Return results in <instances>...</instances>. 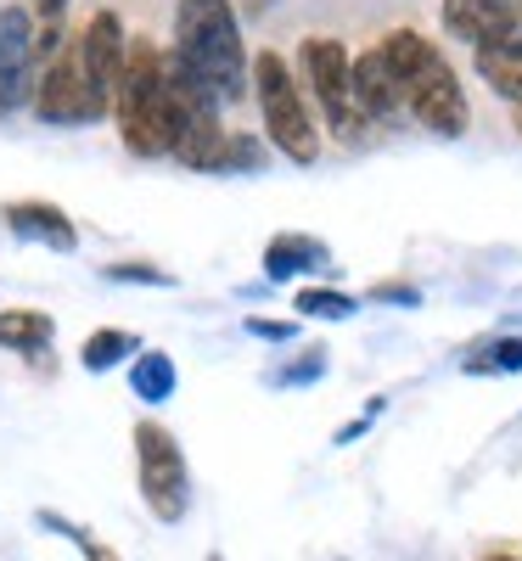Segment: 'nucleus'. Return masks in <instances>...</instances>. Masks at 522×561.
Here are the masks:
<instances>
[{
    "label": "nucleus",
    "instance_id": "f257e3e1",
    "mask_svg": "<svg viewBox=\"0 0 522 561\" xmlns=\"http://www.w3.org/2000/svg\"><path fill=\"white\" fill-rule=\"evenodd\" d=\"M113 118H118L124 152H135V158H174L185 113H180L174 79H169V51L158 39H147V34L129 39V62H124V79H118Z\"/></svg>",
    "mask_w": 522,
    "mask_h": 561
},
{
    "label": "nucleus",
    "instance_id": "f03ea898",
    "mask_svg": "<svg viewBox=\"0 0 522 561\" xmlns=\"http://www.w3.org/2000/svg\"><path fill=\"white\" fill-rule=\"evenodd\" d=\"M169 51L185 62L197 84H208L219 102H242L253 84V57L242 45L230 0H174V45Z\"/></svg>",
    "mask_w": 522,
    "mask_h": 561
},
{
    "label": "nucleus",
    "instance_id": "7ed1b4c3",
    "mask_svg": "<svg viewBox=\"0 0 522 561\" xmlns=\"http://www.w3.org/2000/svg\"><path fill=\"white\" fill-rule=\"evenodd\" d=\"M253 96H259V113H264V140L287 163L309 169L320 158V129H315V113L304 102V84H298L293 62L281 51L253 57Z\"/></svg>",
    "mask_w": 522,
    "mask_h": 561
},
{
    "label": "nucleus",
    "instance_id": "20e7f679",
    "mask_svg": "<svg viewBox=\"0 0 522 561\" xmlns=\"http://www.w3.org/2000/svg\"><path fill=\"white\" fill-rule=\"evenodd\" d=\"M298 84L315 96L326 129H338L343 140H360L365 135V113L354 102V51L343 39H331V34H309L298 45Z\"/></svg>",
    "mask_w": 522,
    "mask_h": 561
},
{
    "label": "nucleus",
    "instance_id": "39448f33",
    "mask_svg": "<svg viewBox=\"0 0 522 561\" xmlns=\"http://www.w3.org/2000/svg\"><path fill=\"white\" fill-rule=\"evenodd\" d=\"M135 472H140V500L158 523H180L192 505V478H185L180 438L163 421H140L135 427Z\"/></svg>",
    "mask_w": 522,
    "mask_h": 561
},
{
    "label": "nucleus",
    "instance_id": "423d86ee",
    "mask_svg": "<svg viewBox=\"0 0 522 561\" xmlns=\"http://www.w3.org/2000/svg\"><path fill=\"white\" fill-rule=\"evenodd\" d=\"M405 113H410L421 129L444 135V140H461V135L472 129V102H466L461 73L450 68L444 51H433L416 73H405Z\"/></svg>",
    "mask_w": 522,
    "mask_h": 561
},
{
    "label": "nucleus",
    "instance_id": "0eeeda50",
    "mask_svg": "<svg viewBox=\"0 0 522 561\" xmlns=\"http://www.w3.org/2000/svg\"><path fill=\"white\" fill-rule=\"evenodd\" d=\"M34 39H39V18L29 12V0L0 7V118L34 107V90H39Z\"/></svg>",
    "mask_w": 522,
    "mask_h": 561
},
{
    "label": "nucleus",
    "instance_id": "6e6552de",
    "mask_svg": "<svg viewBox=\"0 0 522 561\" xmlns=\"http://www.w3.org/2000/svg\"><path fill=\"white\" fill-rule=\"evenodd\" d=\"M34 118L52 124V129H73V124H97L107 118V107L97 102V90H90L84 68H79V51L68 45V51L39 68V90H34Z\"/></svg>",
    "mask_w": 522,
    "mask_h": 561
},
{
    "label": "nucleus",
    "instance_id": "1a4fd4ad",
    "mask_svg": "<svg viewBox=\"0 0 522 561\" xmlns=\"http://www.w3.org/2000/svg\"><path fill=\"white\" fill-rule=\"evenodd\" d=\"M73 51H79V68L97 90V102L113 113L118 102V79H124V62H129V34L118 23V12H97L79 34H73Z\"/></svg>",
    "mask_w": 522,
    "mask_h": 561
},
{
    "label": "nucleus",
    "instance_id": "9d476101",
    "mask_svg": "<svg viewBox=\"0 0 522 561\" xmlns=\"http://www.w3.org/2000/svg\"><path fill=\"white\" fill-rule=\"evenodd\" d=\"M439 18H444L450 39H466L472 51L522 34V7H517V0H444Z\"/></svg>",
    "mask_w": 522,
    "mask_h": 561
},
{
    "label": "nucleus",
    "instance_id": "9b49d317",
    "mask_svg": "<svg viewBox=\"0 0 522 561\" xmlns=\"http://www.w3.org/2000/svg\"><path fill=\"white\" fill-rule=\"evenodd\" d=\"M0 219H7L12 237H23V242H45L52 253H73V248H79V230H73L68 208L45 203V197H18V203L0 208Z\"/></svg>",
    "mask_w": 522,
    "mask_h": 561
},
{
    "label": "nucleus",
    "instance_id": "f8f14e48",
    "mask_svg": "<svg viewBox=\"0 0 522 561\" xmlns=\"http://www.w3.org/2000/svg\"><path fill=\"white\" fill-rule=\"evenodd\" d=\"M354 102L371 124H388L405 113V84L394 79L388 57H383V45H371V51L354 57Z\"/></svg>",
    "mask_w": 522,
    "mask_h": 561
},
{
    "label": "nucleus",
    "instance_id": "ddd939ff",
    "mask_svg": "<svg viewBox=\"0 0 522 561\" xmlns=\"http://www.w3.org/2000/svg\"><path fill=\"white\" fill-rule=\"evenodd\" d=\"M472 68H478V79L495 90L500 102L522 107V34L500 39V45H484V51H472Z\"/></svg>",
    "mask_w": 522,
    "mask_h": 561
},
{
    "label": "nucleus",
    "instance_id": "4468645a",
    "mask_svg": "<svg viewBox=\"0 0 522 561\" xmlns=\"http://www.w3.org/2000/svg\"><path fill=\"white\" fill-rule=\"evenodd\" d=\"M326 242L315 237H298V230H281V237H270L264 248V275L270 280H287V275H304V270H326Z\"/></svg>",
    "mask_w": 522,
    "mask_h": 561
},
{
    "label": "nucleus",
    "instance_id": "2eb2a0df",
    "mask_svg": "<svg viewBox=\"0 0 522 561\" xmlns=\"http://www.w3.org/2000/svg\"><path fill=\"white\" fill-rule=\"evenodd\" d=\"M57 337V320L45 309H0V348L7 354H39L52 348Z\"/></svg>",
    "mask_w": 522,
    "mask_h": 561
},
{
    "label": "nucleus",
    "instance_id": "dca6fc26",
    "mask_svg": "<svg viewBox=\"0 0 522 561\" xmlns=\"http://www.w3.org/2000/svg\"><path fill=\"white\" fill-rule=\"evenodd\" d=\"M174 388H180V370H174V359H169L163 348H140V354L129 359V393H135V399L169 404Z\"/></svg>",
    "mask_w": 522,
    "mask_h": 561
},
{
    "label": "nucleus",
    "instance_id": "f3484780",
    "mask_svg": "<svg viewBox=\"0 0 522 561\" xmlns=\"http://www.w3.org/2000/svg\"><path fill=\"white\" fill-rule=\"evenodd\" d=\"M135 354H140L135 332H118V325H102V332H90V337H84V348H79V365H84V370H113L118 359H135Z\"/></svg>",
    "mask_w": 522,
    "mask_h": 561
},
{
    "label": "nucleus",
    "instance_id": "a211bd4d",
    "mask_svg": "<svg viewBox=\"0 0 522 561\" xmlns=\"http://www.w3.org/2000/svg\"><path fill=\"white\" fill-rule=\"evenodd\" d=\"M264 163H270V140H259V135H242V129H230L219 174H253V169H264Z\"/></svg>",
    "mask_w": 522,
    "mask_h": 561
},
{
    "label": "nucleus",
    "instance_id": "6ab92c4d",
    "mask_svg": "<svg viewBox=\"0 0 522 561\" xmlns=\"http://www.w3.org/2000/svg\"><path fill=\"white\" fill-rule=\"evenodd\" d=\"M293 309H298L304 320H349L360 304H354L349 293H338V287H304Z\"/></svg>",
    "mask_w": 522,
    "mask_h": 561
},
{
    "label": "nucleus",
    "instance_id": "aec40b11",
    "mask_svg": "<svg viewBox=\"0 0 522 561\" xmlns=\"http://www.w3.org/2000/svg\"><path fill=\"white\" fill-rule=\"evenodd\" d=\"M466 370L472 377H500V370H522V337H495V343H484L478 354H466Z\"/></svg>",
    "mask_w": 522,
    "mask_h": 561
},
{
    "label": "nucleus",
    "instance_id": "412c9836",
    "mask_svg": "<svg viewBox=\"0 0 522 561\" xmlns=\"http://www.w3.org/2000/svg\"><path fill=\"white\" fill-rule=\"evenodd\" d=\"M102 275H107V280H147V287H174V275L158 270V264H107Z\"/></svg>",
    "mask_w": 522,
    "mask_h": 561
},
{
    "label": "nucleus",
    "instance_id": "4be33fe9",
    "mask_svg": "<svg viewBox=\"0 0 522 561\" xmlns=\"http://www.w3.org/2000/svg\"><path fill=\"white\" fill-rule=\"evenodd\" d=\"M371 304H421V293L410 287V280H376V287H371Z\"/></svg>",
    "mask_w": 522,
    "mask_h": 561
},
{
    "label": "nucleus",
    "instance_id": "5701e85b",
    "mask_svg": "<svg viewBox=\"0 0 522 561\" xmlns=\"http://www.w3.org/2000/svg\"><path fill=\"white\" fill-rule=\"evenodd\" d=\"M248 332H253V337H270V343H293L298 325H293V320H264V314H248Z\"/></svg>",
    "mask_w": 522,
    "mask_h": 561
},
{
    "label": "nucleus",
    "instance_id": "b1692460",
    "mask_svg": "<svg viewBox=\"0 0 522 561\" xmlns=\"http://www.w3.org/2000/svg\"><path fill=\"white\" fill-rule=\"evenodd\" d=\"M326 370V348H309V359H298L293 370H281V382H309V377H320Z\"/></svg>",
    "mask_w": 522,
    "mask_h": 561
},
{
    "label": "nucleus",
    "instance_id": "393cba45",
    "mask_svg": "<svg viewBox=\"0 0 522 561\" xmlns=\"http://www.w3.org/2000/svg\"><path fill=\"white\" fill-rule=\"evenodd\" d=\"M29 12H34L39 23H63V12H68V0H29Z\"/></svg>",
    "mask_w": 522,
    "mask_h": 561
},
{
    "label": "nucleus",
    "instance_id": "a878e982",
    "mask_svg": "<svg viewBox=\"0 0 522 561\" xmlns=\"http://www.w3.org/2000/svg\"><path fill=\"white\" fill-rule=\"evenodd\" d=\"M484 561H522V556H511V550H495V556H484Z\"/></svg>",
    "mask_w": 522,
    "mask_h": 561
},
{
    "label": "nucleus",
    "instance_id": "bb28decb",
    "mask_svg": "<svg viewBox=\"0 0 522 561\" xmlns=\"http://www.w3.org/2000/svg\"><path fill=\"white\" fill-rule=\"evenodd\" d=\"M517 129H522V107H517Z\"/></svg>",
    "mask_w": 522,
    "mask_h": 561
},
{
    "label": "nucleus",
    "instance_id": "cd10ccee",
    "mask_svg": "<svg viewBox=\"0 0 522 561\" xmlns=\"http://www.w3.org/2000/svg\"><path fill=\"white\" fill-rule=\"evenodd\" d=\"M208 561H225V556H208Z\"/></svg>",
    "mask_w": 522,
    "mask_h": 561
},
{
    "label": "nucleus",
    "instance_id": "c85d7f7f",
    "mask_svg": "<svg viewBox=\"0 0 522 561\" xmlns=\"http://www.w3.org/2000/svg\"><path fill=\"white\" fill-rule=\"evenodd\" d=\"M517 7H522V0H517Z\"/></svg>",
    "mask_w": 522,
    "mask_h": 561
}]
</instances>
